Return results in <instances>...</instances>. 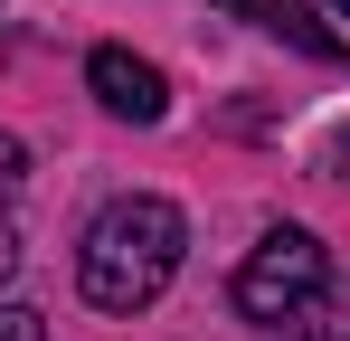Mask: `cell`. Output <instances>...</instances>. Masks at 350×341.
<instances>
[{
  "instance_id": "7a4b0ae2",
  "label": "cell",
  "mask_w": 350,
  "mask_h": 341,
  "mask_svg": "<svg viewBox=\"0 0 350 341\" xmlns=\"http://www.w3.org/2000/svg\"><path fill=\"white\" fill-rule=\"evenodd\" d=\"M322 275H332V247H322L312 227H265V237L246 247V266H237L228 294H237V313H246V323H284Z\"/></svg>"
},
{
  "instance_id": "30bf717a",
  "label": "cell",
  "mask_w": 350,
  "mask_h": 341,
  "mask_svg": "<svg viewBox=\"0 0 350 341\" xmlns=\"http://www.w3.org/2000/svg\"><path fill=\"white\" fill-rule=\"evenodd\" d=\"M332 10H341V19H350V0H332Z\"/></svg>"
},
{
  "instance_id": "6da1fadb",
  "label": "cell",
  "mask_w": 350,
  "mask_h": 341,
  "mask_svg": "<svg viewBox=\"0 0 350 341\" xmlns=\"http://www.w3.org/2000/svg\"><path fill=\"white\" fill-rule=\"evenodd\" d=\"M180 256H189V218H180L161 190H123L85 218V247H76V284L95 313H152L171 294Z\"/></svg>"
},
{
  "instance_id": "277c9868",
  "label": "cell",
  "mask_w": 350,
  "mask_h": 341,
  "mask_svg": "<svg viewBox=\"0 0 350 341\" xmlns=\"http://www.w3.org/2000/svg\"><path fill=\"white\" fill-rule=\"evenodd\" d=\"M218 10H237V19H256L265 38H293V48H312V57H350V38H332L312 10H293V0H218Z\"/></svg>"
},
{
  "instance_id": "3957f363",
  "label": "cell",
  "mask_w": 350,
  "mask_h": 341,
  "mask_svg": "<svg viewBox=\"0 0 350 341\" xmlns=\"http://www.w3.org/2000/svg\"><path fill=\"white\" fill-rule=\"evenodd\" d=\"M85 86H95V105L123 114V123H161V114H171V76H161L152 57H133V48H95L85 57Z\"/></svg>"
},
{
  "instance_id": "9c48e42d",
  "label": "cell",
  "mask_w": 350,
  "mask_h": 341,
  "mask_svg": "<svg viewBox=\"0 0 350 341\" xmlns=\"http://www.w3.org/2000/svg\"><path fill=\"white\" fill-rule=\"evenodd\" d=\"M322 162H332V180H350V133H332V152H322Z\"/></svg>"
},
{
  "instance_id": "8992f818",
  "label": "cell",
  "mask_w": 350,
  "mask_h": 341,
  "mask_svg": "<svg viewBox=\"0 0 350 341\" xmlns=\"http://www.w3.org/2000/svg\"><path fill=\"white\" fill-rule=\"evenodd\" d=\"M19 180H29V142H19V133H0V218H10Z\"/></svg>"
},
{
  "instance_id": "52a82bcc",
  "label": "cell",
  "mask_w": 350,
  "mask_h": 341,
  "mask_svg": "<svg viewBox=\"0 0 350 341\" xmlns=\"http://www.w3.org/2000/svg\"><path fill=\"white\" fill-rule=\"evenodd\" d=\"M0 341H48V323H38L29 303H0Z\"/></svg>"
},
{
  "instance_id": "ba28073f",
  "label": "cell",
  "mask_w": 350,
  "mask_h": 341,
  "mask_svg": "<svg viewBox=\"0 0 350 341\" xmlns=\"http://www.w3.org/2000/svg\"><path fill=\"white\" fill-rule=\"evenodd\" d=\"M19 275V237H10V218H0V284Z\"/></svg>"
},
{
  "instance_id": "5b68a950",
  "label": "cell",
  "mask_w": 350,
  "mask_h": 341,
  "mask_svg": "<svg viewBox=\"0 0 350 341\" xmlns=\"http://www.w3.org/2000/svg\"><path fill=\"white\" fill-rule=\"evenodd\" d=\"M284 341H350V284L341 275H322L303 303L284 313Z\"/></svg>"
}]
</instances>
